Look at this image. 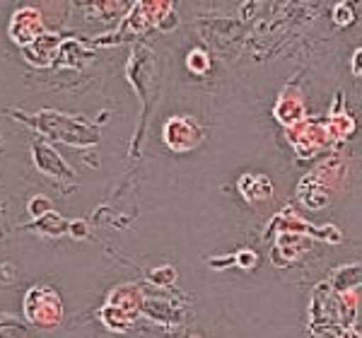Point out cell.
Returning a JSON list of instances; mask_svg holds the SVG:
<instances>
[{
	"label": "cell",
	"instance_id": "obj_1",
	"mask_svg": "<svg viewBox=\"0 0 362 338\" xmlns=\"http://www.w3.org/2000/svg\"><path fill=\"white\" fill-rule=\"evenodd\" d=\"M25 317L39 329H54L63 319V302L54 288L34 285L25 295Z\"/></svg>",
	"mask_w": 362,
	"mask_h": 338
},
{
	"label": "cell",
	"instance_id": "obj_2",
	"mask_svg": "<svg viewBox=\"0 0 362 338\" xmlns=\"http://www.w3.org/2000/svg\"><path fill=\"white\" fill-rule=\"evenodd\" d=\"M46 119H51V124H44V121L37 119V126L42 128L46 136L56 138V141H63V143H73V145H85V143H95L97 141V133L90 131L85 124L80 121H73V119H66L61 114H51V112H44Z\"/></svg>",
	"mask_w": 362,
	"mask_h": 338
},
{
	"label": "cell",
	"instance_id": "obj_3",
	"mask_svg": "<svg viewBox=\"0 0 362 338\" xmlns=\"http://www.w3.org/2000/svg\"><path fill=\"white\" fill-rule=\"evenodd\" d=\"M203 138L201 126L196 124L189 116H172L162 128V141L169 148L177 150V153H186V150H194Z\"/></svg>",
	"mask_w": 362,
	"mask_h": 338
},
{
	"label": "cell",
	"instance_id": "obj_4",
	"mask_svg": "<svg viewBox=\"0 0 362 338\" xmlns=\"http://www.w3.org/2000/svg\"><path fill=\"white\" fill-rule=\"evenodd\" d=\"M42 34H46L44 20L37 8H20L10 17V37H13V42L20 44L22 49L32 46Z\"/></svg>",
	"mask_w": 362,
	"mask_h": 338
},
{
	"label": "cell",
	"instance_id": "obj_5",
	"mask_svg": "<svg viewBox=\"0 0 362 338\" xmlns=\"http://www.w3.org/2000/svg\"><path fill=\"white\" fill-rule=\"evenodd\" d=\"M273 114H276V119L280 121V124L288 126V128L302 124V121H305V114H307L302 92L297 90V87H288V90L280 92Z\"/></svg>",
	"mask_w": 362,
	"mask_h": 338
},
{
	"label": "cell",
	"instance_id": "obj_6",
	"mask_svg": "<svg viewBox=\"0 0 362 338\" xmlns=\"http://www.w3.org/2000/svg\"><path fill=\"white\" fill-rule=\"evenodd\" d=\"M34 162L42 169L44 174H54V177H66L75 179V172L70 167H66V162L61 160V155L54 153L46 143L34 145Z\"/></svg>",
	"mask_w": 362,
	"mask_h": 338
},
{
	"label": "cell",
	"instance_id": "obj_7",
	"mask_svg": "<svg viewBox=\"0 0 362 338\" xmlns=\"http://www.w3.org/2000/svg\"><path fill=\"white\" fill-rule=\"evenodd\" d=\"M237 189L247 201H268L273 196V184L264 174H242Z\"/></svg>",
	"mask_w": 362,
	"mask_h": 338
},
{
	"label": "cell",
	"instance_id": "obj_8",
	"mask_svg": "<svg viewBox=\"0 0 362 338\" xmlns=\"http://www.w3.org/2000/svg\"><path fill=\"white\" fill-rule=\"evenodd\" d=\"M300 201L307 208H312V211L324 208L329 203V184L324 179H317V174H309L305 182L300 184Z\"/></svg>",
	"mask_w": 362,
	"mask_h": 338
},
{
	"label": "cell",
	"instance_id": "obj_9",
	"mask_svg": "<svg viewBox=\"0 0 362 338\" xmlns=\"http://www.w3.org/2000/svg\"><path fill=\"white\" fill-rule=\"evenodd\" d=\"M107 305H114L119 307V310H124L128 314H133V317H138L140 307H143V293L136 288V285H116V288L109 293V302Z\"/></svg>",
	"mask_w": 362,
	"mask_h": 338
},
{
	"label": "cell",
	"instance_id": "obj_10",
	"mask_svg": "<svg viewBox=\"0 0 362 338\" xmlns=\"http://www.w3.org/2000/svg\"><path fill=\"white\" fill-rule=\"evenodd\" d=\"M56 46H58V37H54V34H42L37 42L22 51H25L27 61H32L34 66H49V63L54 61Z\"/></svg>",
	"mask_w": 362,
	"mask_h": 338
},
{
	"label": "cell",
	"instance_id": "obj_11",
	"mask_svg": "<svg viewBox=\"0 0 362 338\" xmlns=\"http://www.w3.org/2000/svg\"><path fill=\"white\" fill-rule=\"evenodd\" d=\"M99 314H102L104 326H107V329H112V331H119V334L128 331L133 326V322H136V317H133V314L119 310V307H114V305H104V310Z\"/></svg>",
	"mask_w": 362,
	"mask_h": 338
},
{
	"label": "cell",
	"instance_id": "obj_12",
	"mask_svg": "<svg viewBox=\"0 0 362 338\" xmlns=\"http://www.w3.org/2000/svg\"><path fill=\"white\" fill-rule=\"evenodd\" d=\"M309 237L307 235H297V232H285V235H280L278 240V247L276 252H285L288 259H297L302 252H307L309 249Z\"/></svg>",
	"mask_w": 362,
	"mask_h": 338
},
{
	"label": "cell",
	"instance_id": "obj_13",
	"mask_svg": "<svg viewBox=\"0 0 362 338\" xmlns=\"http://www.w3.org/2000/svg\"><path fill=\"white\" fill-rule=\"evenodd\" d=\"M326 128H329V136L331 141H341V138H346L350 131H353V119L346 114L341 116H331L329 121H326Z\"/></svg>",
	"mask_w": 362,
	"mask_h": 338
},
{
	"label": "cell",
	"instance_id": "obj_14",
	"mask_svg": "<svg viewBox=\"0 0 362 338\" xmlns=\"http://www.w3.org/2000/svg\"><path fill=\"white\" fill-rule=\"evenodd\" d=\"M338 314H341V324L350 326L355 322V314H358V295L355 293H343L341 302H338Z\"/></svg>",
	"mask_w": 362,
	"mask_h": 338
},
{
	"label": "cell",
	"instance_id": "obj_15",
	"mask_svg": "<svg viewBox=\"0 0 362 338\" xmlns=\"http://www.w3.org/2000/svg\"><path fill=\"white\" fill-rule=\"evenodd\" d=\"M186 66H189V71L201 75L210 68V56L203 49H194V51H189V56H186Z\"/></svg>",
	"mask_w": 362,
	"mask_h": 338
},
{
	"label": "cell",
	"instance_id": "obj_16",
	"mask_svg": "<svg viewBox=\"0 0 362 338\" xmlns=\"http://www.w3.org/2000/svg\"><path fill=\"white\" fill-rule=\"evenodd\" d=\"M174 278H177V271H174L172 266H162L153 271V276H150V281L157 283V285H172Z\"/></svg>",
	"mask_w": 362,
	"mask_h": 338
},
{
	"label": "cell",
	"instance_id": "obj_17",
	"mask_svg": "<svg viewBox=\"0 0 362 338\" xmlns=\"http://www.w3.org/2000/svg\"><path fill=\"white\" fill-rule=\"evenodd\" d=\"M355 20V13H353V8H350L348 3H341V5H336L334 8V22L336 25H350V22Z\"/></svg>",
	"mask_w": 362,
	"mask_h": 338
},
{
	"label": "cell",
	"instance_id": "obj_18",
	"mask_svg": "<svg viewBox=\"0 0 362 338\" xmlns=\"http://www.w3.org/2000/svg\"><path fill=\"white\" fill-rule=\"evenodd\" d=\"M29 213L34 215V218H42V213H51V203L46 196H34V201L29 203Z\"/></svg>",
	"mask_w": 362,
	"mask_h": 338
},
{
	"label": "cell",
	"instance_id": "obj_19",
	"mask_svg": "<svg viewBox=\"0 0 362 338\" xmlns=\"http://www.w3.org/2000/svg\"><path fill=\"white\" fill-rule=\"evenodd\" d=\"M235 264H237L239 268H254V266H256V254L251 252V249H244V252H239V254H237Z\"/></svg>",
	"mask_w": 362,
	"mask_h": 338
},
{
	"label": "cell",
	"instance_id": "obj_20",
	"mask_svg": "<svg viewBox=\"0 0 362 338\" xmlns=\"http://www.w3.org/2000/svg\"><path fill=\"white\" fill-rule=\"evenodd\" d=\"M353 71L358 75L362 73V49L355 51V56H353Z\"/></svg>",
	"mask_w": 362,
	"mask_h": 338
}]
</instances>
